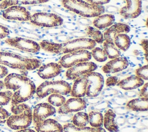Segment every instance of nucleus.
I'll use <instances>...</instances> for the list:
<instances>
[{"instance_id":"46","label":"nucleus","mask_w":148,"mask_h":132,"mask_svg":"<svg viewBox=\"0 0 148 132\" xmlns=\"http://www.w3.org/2000/svg\"><path fill=\"white\" fill-rule=\"evenodd\" d=\"M10 34L9 30L5 26L0 24V39H3Z\"/></svg>"},{"instance_id":"7","label":"nucleus","mask_w":148,"mask_h":132,"mask_svg":"<svg viewBox=\"0 0 148 132\" xmlns=\"http://www.w3.org/2000/svg\"><path fill=\"white\" fill-rule=\"evenodd\" d=\"M91 53L88 50H76L65 54L60 60L58 64L65 68H69L74 65L87 62L91 59Z\"/></svg>"},{"instance_id":"36","label":"nucleus","mask_w":148,"mask_h":132,"mask_svg":"<svg viewBox=\"0 0 148 132\" xmlns=\"http://www.w3.org/2000/svg\"><path fill=\"white\" fill-rule=\"evenodd\" d=\"M135 74L137 76L143 80H147L148 79V66L147 65H143L137 68L135 70Z\"/></svg>"},{"instance_id":"39","label":"nucleus","mask_w":148,"mask_h":132,"mask_svg":"<svg viewBox=\"0 0 148 132\" xmlns=\"http://www.w3.org/2000/svg\"><path fill=\"white\" fill-rule=\"evenodd\" d=\"M73 115L70 113L59 114L56 118V120L64 123H69L72 121Z\"/></svg>"},{"instance_id":"21","label":"nucleus","mask_w":148,"mask_h":132,"mask_svg":"<svg viewBox=\"0 0 148 132\" xmlns=\"http://www.w3.org/2000/svg\"><path fill=\"white\" fill-rule=\"evenodd\" d=\"M144 85V80L136 75H131L119 80L117 86L124 90H132Z\"/></svg>"},{"instance_id":"58","label":"nucleus","mask_w":148,"mask_h":132,"mask_svg":"<svg viewBox=\"0 0 148 132\" xmlns=\"http://www.w3.org/2000/svg\"><path fill=\"white\" fill-rule=\"evenodd\" d=\"M4 1V0H0V2H2V1Z\"/></svg>"},{"instance_id":"47","label":"nucleus","mask_w":148,"mask_h":132,"mask_svg":"<svg viewBox=\"0 0 148 132\" xmlns=\"http://www.w3.org/2000/svg\"><path fill=\"white\" fill-rule=\"evenodd\" d=\"M85 1L96 6H102L104 4L109 3L110 0H85Z\"/></svg>"},{"instance_id":"1","label":"nucleus","mask_w":148,"mask_h":132,"mask_svg":"<svg viewBox=\"0 0 148 132\" xmlns=\"http://www.w3.org/2000/svg\"><path fill=\"white\" fill-rule=\"evenodd\" d=\"M5 89L14 91L11 98L12 105L23 103L34 96L36 86L34 82L25 76L12 73L4 79Z\"/></svg>"},{"instance_id":"2","label":"nucleus","mask_w":148,"mask_h":132,"mask_svg":"<svg viewBox=\"0 0 148 132\" xmlns=\"http://www.w3.org/2000/svg\"><path fill=\"white\" fill-rule=\"evenodd\" d=\"M39 44L43 50L56 54H66L80 50H92L97 45L94 40L88 38L75 39L61 43L43 40Z\"/></svg>"},{"instance_id":"43","label":"nucleus","mask_w":148,"mask_h":132,"mask_svg":"<svg viewBox=\"0 0 148 132\" xmlns=\"http://www.w3.org/2000/svg\"><path fill=\"white\" fill-rule=\"evenodd\" d=\"M93 109H96L98 111H102L108 108V103L106 101H101L100 102L94 105L93 107Z\"/></svg>"},{"instance_id":"57","label":"nucleus","mask_w":148,"mask_h":132,"mask_svg":"<svg viewBox=\"0 0 148 132\" xmlns=\"http://www.w3.org/2000/svg\"><path fill=\"white\" fill-rule=\"evenodd\" d=\"M4 89H5V85L4 81L0 80V90Z\"/></svg>"},{"instance_id":"31","label":"nucleus","mask_w":148,"mask_h":132,"mask_svg":"<svg viewBox=\"0 0 148 132\" xmlns=\"http://www.w3.org/2000/svg\"><path fill=\"white\" fill-rule=\"evenodd\" d=\"M47 101L51 105L60 107L65 103L66 99L63 95L58 93H53L49 96Z\"/></svg>"},{"instance_id":"48","label":"nucleus","mask_w":148,"mask_h":132,"mask_svg":"<svg viewBox=\"0 0 148 132\" xmlns=\"http://www.w3.org/2000/svg\"><path fill=\"white\" fill-rule=\"evenodd\" d=\"M115 122L119 127L122 126L126 123V118L124 116L119 115L118 117H116Z\"/></svg>"},{"instance_id":"8","label":"nucleus","mask_w":148,"mask_h":132,"mask_svg":"<svg viewBox=\"0 0 148 132\" xmlns=\"http://www.w3.org/2000/svg\"><path fill=\"white\" fill-rule=\"evenodd\" d=\"M32 122V112L31 108L17 115H10L6 123L13 130H18L29 127Z\"/></svg>"},{"instance_id":"26","label":"nucleus","mask_w":148,"mask_h":132,"mask_svg":"<svg viewBox=\"0 0 148 132\" xmlns=\"http://www.w3.org/2000/svg\"><path fill=\"white\" fill-rule=\"evenodd\" d=\"M113 42L115 46L119 49L124 52L127 51L131 45L130 38L126 34H118L114 38Z\"/></svg>"},{"instance_id":"42","label":"nucleus","mask_w":148,"mask_h":132,"mask_svg":"<svg viewBox=\"0 0 148 132\" xmlns=\"http://www.w3.org/2000/svg\"><path fill=\"white\" fill-rule=\"evenodd\" d=\"M119 78L116 76H109L106 79V85L108 87H112L114 86L117 85L119 82Z\"/></svg>"},{"instance_id":"34","label":"nucleus","mask_w":148,"mask_h":132,"mask_svg":"<svg viewBox=\"0 0 148 132\" xmlns=\"http://www.w3.org/2000/svg\"><path fill=\"white\" fill-rule=\"evenodd\" d=\"M13 93L10 90L0 91V106L8 104L12 98Z\"/></svg>"},{"instance_id":"33","label":"nucleus","mask_w":148,"mask_h":132,"mask_svg":"<svg viewBox=\"0 0 148 132\" xmlns=\"http://www.w3.org/2000/svg\"><path fill=\"white\" fill-rule=\"evenodd\" d=\"M62 127L64 132H91L90 127H77L71 123H67Z\"/></svg>"},{"instance_id":"3","label":"nucleus","mask_w":148,"mask_h":132,"mask_svg":"<svg viewBox=\"0 0 148 132\" xmlns=\"http://www.w3.org/2000/svg\"><path fill=\"white\" fill-rule=\"evenodd\" d=\"M41 64V61L37 58L25 57L10 52H0V64L13 69L34 70L39 68Z\"/></svg>"},{"instance_id":"52","label":"nucleus","mask_w":148,"mask_h":132,"mask_svg":"<svg viewBox=\"0 0 148 132\" xmlns=\"http://www.w3.org/2000/svg\"><path fill=\"white\" fill-rule=\"evenodd\" d=\"M140 45L144 49L145 52V58L146 60L147 61V39H143L141 41Z\"/></svg>"},{"instance_id":"4","label":"nucleus","mask_w":148,"mask_h":132,"mask_svg":"<svg viewBox=\"0 0 148 132\" xmlns=\"http://www.w3.org/2000/svg\"><path fill=\"white\" fill-rule=\"evenodd\" d=\"M64 7L84 17H96L105 12L103 6H96L83 0H62Z\"/></svg>"},{"instance_id":"28","label":"nucleus","mask_w":148,"mask_h":132,"mask_svg":"<svg viewBox=\"0 0 148 132\" xmlns=\"http://www.w3.org/2000/svg\"><path fill=\"white\" fill-rule=\"evenodd\" d=\"M88 116L89 123L91 127H102L103 123V116L101 112L92 111L89 112Z\"/></svg>"},{"instance_id":"51","label":"nucleus","mask_w":148,"mask_h":132,"mask_svg":"<svg viewBox=\"0 0 148 132\" xmlns=\"http://www.w3.org/2000/svg\"><path fill=\"white\" fill-rule=\"evenodd\" d=\"M7 75H8V69L5 66L0 64V79L5 77Z\"/></svg>"},{"instance_id":"53","label":"nucleus","mask_w":148,"mask_h":132,"mask_svg":"<svg viewBox=\"0 0 148 132\" xmlns=\"http://www.w3.org/2000/svg\"><path fill=\"white\" fill-rule=\"evenodd\" d=\"M91 132H106V130L102 127H91Z\"/></svg>"},{"instance_id":"40","label":"nucleus","mask_w":148,"mask_h":132,"mask_svg":"<svg viewBox=\"0 0 148 132\" xmlns=\"http://www.w3.org/2000/svg\"><path fill=\"white\" fill-rule=\"evenodd\" d=\"M10 116V113L5 108L0 106V124H3L6 123V120Z\"/></svg>"},{"instance_id":"50","label":"nucleus","mask_w":148,"mask_h":132,"mask_svg":"<svg viewBox=\"0 0 148 132\" xmlns=\"http://www.w3.org/2000/svg\"><path fill=\"white\" fill-rule=\"evenodd\" d=\"M124 96L128 98H136L138 96V93L135 91H131V90H127L124 93Z\"/></svg>"},{"instance_id":"37","label":"nucleus","mask_w":148,"mask_h":132,"mask_svg":"<svg viewBox=\"0 0 148 132\" xmlns=\"http://www.w3.org/2000/svg\"><path fill=\"white\" fill-rule=\"evenodd\" d=\"M110 101H113L116 105H117L118 106H124L126 105L127 102H128V100L123 95H116L114 96L112 98V100H110Z\"/></svg>"},{"instance_id":"17","label":"nucleus","mask_w":148,"mask_h":132,"mask_svg":"<svg viewBox=\"0 0 148 132\" xmlns=\"http://www.w3.org/2000/svg\"><path fill=\"white\" fill-rule=\"evenodd\" d=\"M130 31V27L128 25L117 23L113 24L108 28L103 33V36L104 41L114 43V38L120 34H127Z\"/></svg>"},{"instance_id":"9","label":"nucleus","mask_w":148,"mask_h":132,"mask_svg":"<svg viewBox=\"0 0 148 132\" xmlns=\"http://www.w3.org/2000/svg\"><path fill=\"white\" fill-rule=\"evenodd\" d=\"M88 82L86 95L87 97H98L102 90L104 84L103 76L96 72H91L83 75Z\"/></svg>"},{"instance_id":"6","label":"nucleus","mask_w":148,"mask_h":132,"mask_svg":"<svg viewBox=\"0 0 148 132\" xmlns=\"http://www.w3.org/2000/svg\"><path fill=\"white\" fill-rule=\"evenodd\" d=\"M30 22L38 27H54L61 25L63 19L58 15L53 13L37 12L31 16Z\"/></svg>"},{"instance_id":"24","label":"nucleus","mask_w":148,"mask_h":132,"mask_svg":"<svg viewBox=\"0 0 148 132\" xmlns=\"http://www.w3.org/2000/svg\"><path fill=\"white\" fill-rule=\"evenodd\" d=\"M116 114L112 109H108L103 116V123L105 128L109 132H118L119 127L115 122Z\"/></svg>"},{"instance_id":"23","label":"nucleus","mask_w":148,"mask_h":132,"mask_svg":"<svg viewBox=\"0 0 148 132\" xmlns=\"http://www.w3.org/2000/svg\"><path fill=\"white\" fill-rule=\"evenodd\" d=\"M115 21V17L112 14H102L95 18L92 24L98 30L104 29L112 25Z\"/></svg>"},{"instance_id":"44","label":"nucleus","mask_w":148,"mask_h":132,"mask_svg":"<svg viewBox=\"0 0 148 132\" xmlns=\"http://www.w3.org/2000/svg\"><path fill=\"white\" fill-rule=\"evenodd\" d=\"M102 97H87V98H85V101H87L88 103L92 104V105H95L99 102H100L101 101L103 100Z\"/></svg>"},{"instance_id":"11","label":"nucleus","mask_w":148,"mask_h":132,"mask_svg":"<svg viewBox=\"0 0 148 132\" xmlns=\"http://www.w3.org/2000/svg\"><path fill=\"white\" fill-rule=\"evenodd\" d=\"M97 68V65L93 62L79 63L68 68L66 72L65 76L68 79L75 80L84 74L94 71Z\"/></svg>"},{"instance_id":"38","label":"nucleus","mask_w":148,"mask_h":132,"mask_svg":"<svg viewBox=\"0 0 148 132\" xmlns=\"http://www.w3.org/2000/svg\"><path fill=\"white\" fill-rule=\"evenodd\" d=\"M118 91L116 89L108 87L107 89H104L103 91H101V94L102 95L103 98L107 97H113L116 96L118 93Z\"/></svg>"},{"instance_id":"22","label":"nucleus","mask_w":148,"mask_h":132,"mask_svg":"<svg viewBox=\"0 0 148 132\" xmlns=\"http://www.w3.org/2000/svg\"><path fill=\"white\" fill-rule=\"evenodd\" d=\"M147 106L148 98L143 97L135 98L128 101L125 105L127 109L135 112L147 111Z\"/></svg>"},{"instance_id":"5","label":"nucleus","mask_w":148,"mask_h":132,"mask_svg":"<svg viewBox=\"0 0 148 132\" xmlns=\"http://www.w3.org/2000/svg\"><path fill=\"white\" fill-rule=\"evenodd\" d=\"M71 90V85L65 80L45 81L36 88L35 93L38 97L43 98L53 93L67 95L70 93Z\"/></svg>"},{"instance_id":"49","label":"nucleus","mask_w":148,"mask_h":132,"mask_svg":"<svg viewBox=\"0 0 148 132\" xmlns=\"http://www.w3.org/2000/svg\"><path fill=\"white\" fill-rule=\"evenodd\" d=\"M126 118V122L131 125H134L137 123L138 122V117H136L135 116H125Z\"/></svg>"},{"instance_id":"32","label":"nucleus","mask_w":148,"mask_h":132,"mask_svg":"<svg viewBox=\"0 0 148 132\" xmlns=\"http://www.w3.org/2000/svg\"><path fill=\"white\" fill-rule=\"evenodd\" d=\"M90 53L91 56H92L97 61L104 62L108 59V57L105 50L103 49L101 47H95L91 50Z\"/></svg>"},{"instance_id":"13","label":"nucleus","mask_w":148,"mask_h":132,"mask_svg":"<svg viewBox=\"0 0 148 132\" xmlns=\"http://www.w3.org/2000/svg\"><path fill=\"white\" fill-rule=\"evenodd\" d=\"M56 112V108L49 103L42 102L35 105L32 113L34 124L42 122Z\"/></svg>"},{"instance_id":"56","label":"nucleus","mask_w":148,"mask_h":132,"mask_svg":"<svg viewBox=\"0 0 148 132\" xmlns=\"http://www.w3.org/2000/svg\"><path fill=\"white\" fill-rule=\"evenodd\" d=\"M140 122H141V123L144 126H145L146 127L147 126V117H146V118H143V119H141V120H140Z\"/></svg>"},{"instance_id":"29","label":"nucleus","mask_w":148,"mask_h":132,"mask_svg":"<svg viewBox=\"0 0 148 132\" xmlns=\"http://www.w3.org/2000/svg\"><path fill=\"white\" fill-rule=\"evenodd\" d=\"M72 122L77 127H86L89 123L88 114L84 112H78L73 116Z\"/></svg>"},{"instance_id":"20","label":"nucleus","mask_w":148,"mask_h":132,"mask_svg":"<svg viewBox=\"0 0 148 132\" xmlns=\"http://www.w3.org/2000/svg\"><path fill=\"white\" fill-rule=\"evenodd\" d=\"M87 86V80L83 75L76 78L75 79L72 87H71V96L76 98L84 97L86 94Z\"/></svg>"},{"instance_id":"45","label":"nucleus","mask_w":148,"mask_h":132,"mask_svg":"<svg viewBox=\"0 0 148 132\" xmlns=\"http://www.w3.org/2000/svg\"><path fill=\"white\" fill-rule=\"evenodd\" d=\"M148 83H146L143 85V86L140 89L139 93H138V96L139 97L148 98Z\"/></svg>"},{"instance_id":"19","label":"nucleus","mask_w":148,"mask_h":132,"mask_svg":"<svg viewBox=\"0 0 148 132\" xmlns=\"http://www.w3.org/2000/svg\"><path fill=\"white\" fill-rule=\"evenodd\" d=\"M37 132H64L62 125L55 119H46L34 124Z\"/></svg>"},{"instance_id":"54","label":"nucleus","mask_w":148,"mask_h":132,"mask_svg":"<svg viewBox=\"0 0 148 132\" xmlns=\"http://www.w3.org/2000/svg\"><path fill=\"white\" fill-rule=\"evenodd\" d=\"M121 132H135V129L131 127H124L121 129Z\"/></svg>"},{"instance_id":"15","label":"nucleus","mask_w":148,"mask_h":132,"mask_svg":"<svg viewBox=\"0 0 148 132\" xmlns=\"http://www.w3.org/2000/svg\"><path fill=\"white\" fill-rule=\"evenodd\" d=\"M127 5L120 10V14L126 19L138 17L142 12V0H125Z\"/></svg>"},{"instance_id":"30","label":"nucleus","mask_w":148,"mask_h":132,"mask_svg":"<svg viewBox=\"0 0 148 132\" xmlns=\"http://www.w3.org/2000/svg\"><path fill=\"white\" fill-rule=\"evenodd\" d=\"M86 34L88 38L94 40L96 43H102L104 41L103 34L95 27L88 26L86 30Z\"/></svg>"},{"instance_id":"35","label":"nucleus","mask_w":148,"mask_h":132,"mask_svg":"<svg viewBox=\"0 0 148 132\" xmlns=\"http://www.w3.org/2000/svg\"><path fill=\"white\" fill-rule=\"evenodd\" d=\"M30 107L24 103H20V104H14V105H12V107L10 108L11 111L14 114V115H17L18 114L20 113H21L28 109H29Z\"/></svg>"},{"instance_id":"55","label":"nucleus","mask_w":148,"mask_h":132,"mask_svg":"<svg viewBox=\"0 0 148 132\" xmlns=\"http://www.w3.org/2000/svg\"><path fill=\"white\" fill-rule=\"evenodd\" d=\"M16 132H37V131H35L34 130H32V129H29L26 128V129L17 130Z\"/></svg>"},{"instance_id":"16","label":"nucleus","mask_w":148,"mask_h":132,"mask_svg":"<svg viewBox=\"0 0 148 132\" xmlns=\"http://www.w3.org/2000/svg\"><path fill=\"white\" fill-rule=\"evenodd\" d=\"M128 61L124 57H119L111 59L102 68L105 74H114L121 72L126 69L128 66Z\"/></svg>"},{"instance_id":"25","label":"nucleus","mask_w":148,"mask_h":132,"mask_svg":"<svg viewBox=\"0 0 148 132\" xmlns=\"http://www.w3.org/2000/svg\"><path fill=\"white\" fill-rule=\"evenodd\" d=\"M49 0H4L0 2V9H5L13 5H28L40 4L48 2Z\"/></svg>"},{"instance_id":"10","label":"nucleus","mask_w":148,"mask_h":132,"mask_svg":"<svg viewBox=\"0 0 148 132\" xmlns=\"http://www.w3.org/2000/svg\"><path fill=\"white\" fill-rule=\"evenodd\" d=\"M5 42L10 46L29 53H37L40 49V45L38 42L18 36L8 38L5 40Z\"/></svg>"},{"instance_id":"27","label":"nucleus","mask_w":148,"mask_h":132,"mask_svg":"<svg viewBox=\"0 0 148 132\" xmlns=\"http://www.w3.org/2000/svg\"><path fill=\"white\" fill-rule=\"evenodd\" d=\"M103 50H105L108 58L113 59L120 56L121 52L120 50L115 46L114 43L103 41Z\"/></svg>"},{"instance_id":"12","label":"nucleus","mask_w":148,"mask_h":132,"mask_svg":"<svg viewBox=\"0 0 148 132\" xmlns=\"http://www.w3.org/2000/svg\"><path fill=\"white\" fill-rule=\"evenodd\" d=\"M30 12L24 6L13 5L4 9L2 16L6 20L29 21L31 17Z\"/></svg>"},{"instance_id":"18","label":"nucleus","mask_w":148,"mask_h":132,"mask_svg":"<svg viewBox=\"0 0 148 132\" xmlns=\"http://www.w3.org/2000/svg\"><path fill=\"white\" fill-rule=\"evenodd\" d=\"M62 68L58 63H50L40 66L38 74L43 79H51L58 75L62 71Z\"/></svg>"},{"instance_id":"41","label":"nucleus","mask_w":148,"mask_h":132,"mask_svg":"<svg viewBox=\"0 0 148 132\" xmlns=\"http://www.w3.org/2000/svg\"><path fill=\"white\" fill-rule=\"evenodd\" d=\"M113 111L116 114H117L119 115H125L128 114L129 110L126 108V107L124 106H117L114 108Z\"/></svg>"},{"instance_id":"14","label":"nucleus","mask_w":148,"mask_h":132,"mask_svg":"<svg viewBox=\"0 0 148 132\" xmlns=\"http://www.w3.org/2000/svg\"><path fill=\"white\" fill-rule=\"evenodd\" d=\"M86 108V102L82 98L73 97L68 99L65 103L59 107V114H66L75 112H79Z\"/></svg>"}]
</instances>
